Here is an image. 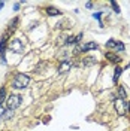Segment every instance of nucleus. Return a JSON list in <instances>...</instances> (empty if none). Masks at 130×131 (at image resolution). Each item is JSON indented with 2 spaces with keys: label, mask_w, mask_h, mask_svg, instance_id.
Listing matches in <instances>:
<instances>
[{
  "label": "nucleus",
  "mask_w": 130,
  "mask_h": 131,
  "mask_svg": "<svg viewBox=\"0 0 130 131\" xmlns=\"http://www.w3.org/2000/svg\"><path fill=\"white\" fill-rule=\"evenodd\" d=\"M124 43H123V42H118L117 40V46H115V51H120V52H123V51H124Z\"/></svg>",
  "instance_id": "obj_14"
},
{
  "label": "nucleus",
  "mask_w": 130,
  "mask_h": 131,
  "mask_svg": "<svg viewBox=\"0 0 130 131\" xmlns=\"http://www.w3.org/2000/svg\"><path fill=\"white\" fill-rule=\"evenodd\" d=\"M45 12H47V15L48 16H58L61 15V10L57 8H52V6H48V8L45 9Z\"/></svg>",
  "instance_id": "obj_9"
},
{
  "label": "nucleus",
  "mask_w": 130,
  "mask_h": 131,
  "mask_svg": "<svg viewBox=\"0 0 130 131\" xmlns=\"http://www.w3.org/2000/svg\"><path fill=\"white\" fill-rule=\"evenodd\" d=\"M8 48H9V51H12V52L21 54V52L24 51V45H23V42L20 40V39H14V40L9 42Z\"/></svg>",
  "instance_id": "obj_4"
},
{
  "label": "nucleus",
  "mask_w": 130,
  "mask_h": 131,
  "mask_svg": "<svg viewBox=\"0 0 130 131\" xmlns=\"http://www.w3.org/2000/svg\"><path fill=\"white\" fill-rule=\"evenodd\" d=\"M70 69H72V63L69 60H63L58 66V73H67Z\"/></svg>",
  "instance_id": "obj_6"
},
{
  "label": "nucleus",
  "mask_w": 130,
  "mask_h": 131,
  "mask_svg": "<svg viewBox=\"0 0 130 131\" xmlns=\"http://www.w3.org/2000/svg\"><path fill=\"white\" fill-rule=\"evenodd\" d=\"M118 94H120V98H123V100L126 98V91H124V88H123V86H120V88H118Z\"/></svg>",
  "instance_id": "obj_16"
},
{
  "label": "nucleus",
  "mask_w": 130,
  "mask_h": 131,
  "mask_svg": "<svg viewBox=\"0 0 130 131\" xmlns=\"http://www.w3.org/2000/svg\"><path fill=\"white\" fill-rule=\"evenodd\" d=\"M21 101H23V97L20 94H11L6 100V104H8V109H12L15 110L16 107L21 106Z\"/></svg>",
  "instance_id": "obj_2"
},
{
  "label": "nucleus",
  "mask_w": 130,
  "mask_h": 131,
  "mask_svg": "<svg viewBox=\"0 0 130 131\" xmlns=\"http://www.w3.org/2000/svg\"><path fill=\"white\" fill-rule=\"evenodd\" d=\"M123 73V67H115V73H114V82L117 83V81H118V78L121 76Z\"/></svg>",
  "instance_id": "obj_11"
},
{
  "label": "nucleus",
  "mask_w": 130,
  "mask_h": 131,
  "mask_svg": "<svg viewBox=\"0 0 130 131\" xmlns=\"http://www.w3.org/2000/svg\"><path fill=\"white\" fill-rule=\"evenodd\" d=\"M20 5H21V3H15V6H14V9H15V10H18V9H20Z\"/></svg>",
  "instance_id": "obj_19"
},
{
  "label": "nucleus",
  "mask_w": 130,
  "mask_h": 131,
  "mask_svg": "<svg viewBox=\"0 0 130 131\" xmlns=\"http://www.w3.org/2000/svg\"><path fill=\"white\" fill-rule=\"evenodd\" d=\"M81 64L84 66V67H90V66H94V64H97V58L91 57V55H87V57H84V60L81 61Z\"/></svg>",
  "instance_id": "obj_7"
},
{
  "label": "nucleus",
  "mask_w": 130,
  "mask_h": 131,
  "mask_svg": "<svg viewBox=\"0 0 130 131\" xmlns=\"http://www.w3.org/2000/svg\"><path fill=\"white\" fill-rule=\"evenodd\" d=\"M115 46H117V40H114V39H109V40L106 42V48L108 49H115Z\"/></svg>",
  "instance_id": "obj_12"
},
{
  "label": "nucleus",
  "mask_w": 130,
  "mask_h": 131,
  "mask_svg": "<svg viewBox=\"0 0 130 131\" xmlns=\"http://www.w3.org/2000/svg\"><path fill=\"white\" fill-rule=\"evenodd\" d=\"M5 98H6V90L5 88H0V106L5 101Z\"/></svg>",
  "instance_id": "obj_13"
},
{
  "label": "nucleus",
  "mask_w": 130,
  "mask_h": 131,
  "mask_svg": "<svg viewBox=\"0 0 130 131\" xmlns=\"http://www.w3.org/2000/svg\"><path fill=\"white\" fill-rule=\"evenodd\" d=\"M12 116H14V110H12V109H6V110L3 112V116H2V118H3V119H11Z\"/></svg>",
  "instance_id": "obj_10"
},
{
  "label": "nucleus",
  "mask_w": 130,
  "mask_h": 131,
  "mask_svg": "<svg viewBox=\"0 0 130 131\" xmlns=\"http://www.w3.org/2000/svg\"><path fill=\"white\" fill-rule=\"evenodd\" d=\"M94 18H96V19H99V21H100V18H102V12H97V14H94Z\"/></svg>",
  "instance_id": "obj_18"
},
{
  "label": "nucleus",
  "mask_w": 130,
  "mask_h": 131,
  "mask_svg": "<svg viewBox=\"0 0 130 131\" xmlns=\"http://www.w3.org/2000/svg\"><path fill=\"white\" fill-rule=\"evenodd\" d=\"M3 6H5V3H3V2H2V3H0V9L3 8Z\"/></svg>",
  "instance_id": "obj_21"
},
{
  "label": "nucleus",
  "mask_w": 130,
  "mask_h": 131,
  "mask_svg": "<svg viewBox=\"0 0 130 131\" xmlns=\"http://www.w3.org/2000/svg\"><path fill=\"white\" fill-rule=\"evenodd\" d=\"M129 67H130V66H129Z\"/></svg>",
  "instance_id": "obj_22"
},
{
  "label": "nucleus",
  "mask_w": 130,
  "mask_h": 131,
  "mask_svg": "<svg viewBox=\"0 0 130 131\" xmlns=\"http://www.w3.org/2000/svg\"><path fill=\"white\" fill-rule=\"evenodd\" d=\"M3 112H5V109H3V107L0 106V118H2V116H3Z\"/></svg>",
  "instance_id": "obj_20"
},
{
  "label": "nucleus",
  "mask_w": 130,
  "mask_h": 131,
  "mask_svg": "<svg viewBox=\"0 0 130 131\" xmlns=\"http://www.w3.org/2000/svg\"><path fill=\"white\" fill-rule=\"evenodd\" d=\"M30 82H32L30 76H27L24 73H16L14 76V79H12V86L15 90H24L30 85Z\"/></svg>",
  "instance_id": "obj_1"
},
{
  "label": "nucleus",
  "mask_w": 130,
  "mask_h": 131,
  "mask_svg": "<svg viewBox=\"0 0 130 131\" xmlns=\"http://www.w3.org/2000/svg\"><path fill=\"white\" fill-rule=\"evenodd\" d=\"M114 106H115L117 113L120 115V116H124V115L127 113V110L130 109V106L126 103V100H123V98H117L114 101Z\"/></svg>",
  "instance_id": "obj_3"
},
{
  "label": "nucleus",
  "mask_w": 130,
  "mask_h": 131,
  "mask_svg": "<svg viewBox=\"0 0 130 131\" xmlns=\"http://www.w3.org/2000/svg\"><path fill=\"white\" fill-rule=\"evenodd\" d=\"M105 58L108 60V61L114 63V64H118V63L121 61V58L118 57L117 54H114V52H106V54H105Z\"/></svg>",
  "instance_id": "obj_8"
},
{
  "label": "nucleus",
  "mask_w": 130,
  "mask_h": 131,
  "mask_svg": "<svg viewBox=\"0 0 130 131\" xmlns=\"http://www.w3.org/2000/svg\"><path fill=\"white\" fill-rule=\"evenodd\" d=\"M111 6H112V9H114V12H117V14H120V6L117 5V2H111Z\"/></svg>",
  "instance_id": "obj_15"
},
{
  "label": "nucleus",
  "mask_w": 130,
  "mask_h": 131,
  "mask_svg": "<svg viewBox=\"0 0 130 131\" xmlns=\"http://www.w3.org/2000/svg\"><path fill=\"white\" fill-rule=\"evenodd\" d=\"M82 36H84V33H78L76 36H75V42H76V45L81 42V39H82Z\"/></svg>",
  "instance_id": "obj_17"
},
{
  "label": "nucleus",
  "mask_w": 130,
  "mask_h": 131,
  "mask_svg": "<svg viewBox=\"0 0 130 131\" xmlns=\"http://www.w3.org/2000/svg\"><path fill=\"white\" fill-rule=\"evenodd\" d=\"M97 43L96 42H88L85 45H79V48L75 49V54H81V52H87V51H93V49H97Z\"/></svg>",
  "instance_id": "obj_5"
}]
</instances>
